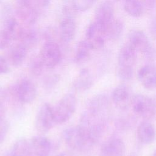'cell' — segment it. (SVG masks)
<instances>
[{
    "mask_svg": "<svg viewBox=\"0 0 156 156\" xmlns=\"http://www.w3.org/2000/svg\"><path fill=\"white\" fill-rule=\"evenodd\" d=\"M137 52H140L144 58L149 62L156 58V49L146 34L140 29H133L128 35V42Z\"/></svg>",
    "mask_w": 156,
    "mask_h": 156,
    "instance_id": "obj_1",
    "label": "cell"
},
{
    "mask_svg": "<svg viewBox=\"0 0 156 156\" xmlns=\"http://www.w3.org/2000/svg\"><path fill=\"white\" fill-rule=\"evenodd\" d=\"M63 135L66 144L74 150L87 151L94 146L85 131L79 125L66 129Z\"/></svg>",
    "mask_w": 156,
    "mask_h": 156,
    "instance_id": "obj_2",
    "label": "cell"
},
{
    "mask_svg": "<svg viewBox=\"0 0 156 156\" xmlns=\"http://www.w3.org/2000/svg\"><path fill=\"white\" fill-rule=\"evenodd\" d=\"M130 106L135 115L144 120L149 121L156 113L154 99L144 94H136L133 95Z\"/></svg>",
    "mask_w": 156,
    "mask_h": 156,
    "instance_id": "obj_3",
    "label": "cell"
},
{
    "mask_svg": "<svg viewBox=\"0 0 156 156\" xmlns=\"http://www.w3.org/2000/svg\"><path fill=\"white\" fill-rule=\"evenodd\" d=\"M77 105V99L74 94H65L54 108L56 123L62 124L66 122L74 114Z\"/></svg>",
    "mask_w": 156,
    "mask_h": 156,
    "instance_id": "obj_4",
    "label": "cell"
},
{
    "mask_svg": "<svg viewBox=\"0 0 156 156\" xmlns=\"http://www.w3.org/2000/svg\"><path fill=\"white\" fill-rule=\"evenodd\" d=\"M38 55L45 67L53 68L60 62L62 52L59 45L55 41H46Z\"/></svg>",
    "mask_w": 156,
    "mask_h": 156,
    "instance_id": "obj_5",
    "label": "cell"
},
{
    "mask_svg": "<svg viewBox=\"0 0 156 156\" xmlns=\"http://www.w3.org/2000/svg\"><path fill=\"white\" fill-rule=\"evenodd\" d=\"M106 38L105 26L95 21L89 25L86 31L85 40L92 50L103 48Z\"/></svg>",
    "mask_w": 156,
    "mask_h": 156,
    "instance_id": "obj_6",
    "label": "cell"
},
{
    "mask_svg": "<svg viewBox=\"0 0 156 156\" xmlns=\"http://www.w3.org/2000/svg\"><path fill=\"white\" fill-rule=\"evenodd\" d=\"M55 122L54 108L48 103L39 108L35 118V127L40 133H46L51 129Z\"/></svg>",
    "mask_w": 156,
    "mask_h": 156,
    "instance_id": "obj_7",
    "label": "cell"
},
{
    "mask_svg": "<svg viewBox=\"0 0 156 156\" xmlns=\"http://www.w3.org/2000/svg\"><path fill=\"white\" fill-rule=\"evenodd\" d=\"M133 95L125 85L117 86L113 91L112 98L115 107L121 110H127L130 105Z\"/></svg>",
    "mask_w": 156,
    "mask_h": 156,
    "instance_id": "obj_8",
    "label": "cell"
},
{
    "mask_svg": "<svg viewBox=\"0 0 156 156\" xmlns=\"http://www.w3.org/2000/svg\"><path fill=\"white\" fill-rule=\"evenodd\" d=\"M115 8L110 0H104L101 2L95 10V21L107 27L114 19Z\"/></svg>",
    "mask_w": 156,
    "mask_h": 156,
    "instance_id": "obj_9",
    "label": "cell"
},
{
    "mask_svg": "<svg viewBox=\"0 0 156 156\" xmlns=\"http://www.w3.org/2000/svg\"><path fill=\"white\" fill-rule=\"evenodd\" d=\"M138 79L146 89L156 88V66L148 63L141 67L138 72Z\"/></svg>",
    "mask_w": 156,
    "mask_h": 156,
    "instance_id": "obj_10",
    "label": "cell"
},
{
    "mask_svg": "<svg viewBox=\"0 0 156 156\" xmlns=\"http://www.w3.org/2000/svg\"><path fill=\"white\" fill-rule=\"evenodd\" d=\"M101 152L102 156H124L126 146L121 138L112 137L102 144Z\"/></svg>",
    "mask_w": 156,
    "mask_h": 156,
    "instance_id": "obj_11",
    "label": "cell"
},
{
    "mask_svg": "<svg viewBox=\"0 0 156 156\" xmlns=\"http://www.w3.org/2000/svg\"><path fill=\"white\" fill-rule=\"evenodd\" d=\"M16 94L21 102L30 103L36 98L37 88L31 80L23 79L16 87Z\"/></svg>",
    "mask_w": 156,
    "mask_h": 156,
    "instance_id": "obj_12",
    "label": "cell"
},
{
    "mask_svg": "<svg viewBox=\"0 0 156 156\" xmlns=\"http://www.w3.org/2000/svg\"><path fill=\"white\" fill-rule=\"evenodd\" d=\"M137 52L128 43L122 46L118 55V66L133 68L137 58Z\"/></svg>",
    "mask_w": 156,
    "mask_h": 156,
    "instance_id": "obj_13",
    "label": "cell"
},
{
    "mask_svg": "<svg viewBox=\"0 0 156 156\" xmlns=\"http://www.w3.org/2000/svg\"><path fill=\"white\" fill-rule=\"evenodd\" d=\"M76 25L74 18L63 17L59 25L58 35L60 40L68 43L71 41L75 37Z\"/></svg>",
    "mask_w": 156,
    "mask_h": 156,
    "instance_id": "obj_14",
    "label": "cell"
},
{
    "mask_svg": "<svg viewBox=\"0 0 156 156\" xmlns=\"http://www.w3.org/2000/svg\"><path fill=\"white\" fill-rule=\"evenodd\" d=\"M24 29L13 16L5 15L4 19L3 30L11 41H19Z\"/></svg>",
    "mask_w": 156,
    "mask_h": 156,
    "instance_id": "obj_15",
    "label": "cell"
},
{
    "mask_svg": "<svg viewBox=\"0 0 156 156\" xmlns=\"http://www.w3.org/2000/svg\"><path fill=\"white\" fill-rule=\"evenodd\" d=\"M156 136L154 126L147 120L143 121L137 128V137L140 143L144 144L152 143Z\"/></svg>",
    "mask_w": 156,
    "mask_h": 156,
    "instance_id": "obj_16",
    "label": "cell"
},
{
    "mask_svg": "<svg viewBox=\"0 0 156 156\" xmlns=\"http://www.w3.org/2000/svg\"><path fill=\"white\" fill-rule=\"evenodd\" d=\"M32 151L36 156H49L51 151L50 140L44 136H34L30 142Z\"/></svg>",
    "mask_w": 156,
    "mask_h": 156,
    "instance_id": "obj_17",
    "label": "cell"
},
{
    "mask_svg": "<svg viewBox=\"0 0 156 156\" xmlns=\"http://www.w3.org/2000/svg\"><path fill=\"white\" fill-rule=\"evenodd\" d=\"M108 105V98L104 94H98L91 98L87 104V110L90 113L99 116Z\"/></svg>",
    "mask_w": 156,
    "mask_h": 156,
    "instance_id": "obj_18",
    "label": "cell"
},
{
    "mask_svg": "<svg viewBox=\"0 0 156 156\" xmlns=\"http://www.w3.org/2000/svg\"><path fill=\"white\" fill-rule=\"evenodd\" d=\"M28 49L21 43L12 46L9 53L10 63L14 66H19L24 62L27 54Z\"/></svg>",
    "mask_w": 156,
    "mask_h": 156,
    "instance_id": "obj_19",
    "label": "cell"
},
{
    "mask_svg": "<svg viewBox=\"0 0 156 156\" xmlns=\"http://www.w3.org/2000/svg\"><path fill=\"white\" fill-rule=\"evenodd\" d=\"M92 76L87 69H82L73 82L74 87L79 91H86L93 85Z\"/></svg>",
    "mask_w": 156,
    "mask_h": 156,
    "instance_id": "obj_20",
    "label": "cell"
},
{
    "mask_svg": "<svg viewBox=\"0 0 156 156\" xmlns=\"http://www.w3.org/2000/svg\"><path fill=\"white\" fill-rule=\"evenodd\" d=\"M124 24L120 20L113 19L106 27L107 38L115 41L118 40L123 34Z\"/></svg>",
    "mask_w": 156,
    "mask_h": 156,
    "instance_id": "obj_21",
    "label": "cell"
},
{
    "mask_svg": "<svg viewBox=\"0 0 156 156\" xmlns=\"http://www.w3.org/2000/svg\"><path fill=\"white\" fill-rule=\"evenodd\" d=\"M31 151L30 143L26 139L21 138L16 141L8 152L11 156H30Z\"/></svg>",
    "mask_w": 156,
    "mask_h": 156,
    "instance_id": "obj_22",
    "label": "cell"
},
{
    "mask_svg": "<svg viewBox=\"0 0 156 156\" xmlns=\"http://www.w3.org/2000/svg\"><path fill=\"white\" fill-rule=\"evenodd\" d=\"M91 51L92 49L85 40L80 41L76 47L74 56L75 62L79 64L86 62L90 57Z\"/></svg>",
    "mask_w": 156,
    "mask_h": 156,
    "instance_id": "obj_23",
    "label": "cell"
},
{
    "mask_svg": "<svg viewBox=\"0 0 156 156\" xmlns=\"http://www.w3.org/2000/svg\"><path fill=\"white\" fill-rule=\"evenodd\" d=\"M124 9L129 16L133 18L141 17L145 12L139 0H125Z\"/></svg>",
    "mask_w": 156,
    "mask_h": 156,
    "instance_id": "obj_24",
    "label": "cell"
},
{
    "mask_svg": "<svg viewBox=\"0 0 156 156\" xmlns=\"http://www.w3.org/2000/svg\"><path fill=\"white\" fill-rule=\"evenodd\" d=\"M28 50L34 48L38 42V34L32 29H24L22 35L19 40Z\"/></svg>",
    "mask_w": 156,
    "mask_h": 156,
    "instance_id": "obj_25",
    "label": "cell"
},
{
    "mask_svg": "<svg viewBox=\"0 0 156 156\" xmlns=\"http://www.w3.org/2000/svg\"><path fill=\"white\" fill-rule=\"evenodd\" d=\"M44 67L45 66L39 55L31 58L29 63V69L32 74L37 76H40L42 73Z\"/></svg>",
    "mask_w": 156,
    "mask_h": 156,
    "instance_id": "obj_26",
    "label": "cell"
},
{
    "mask_svg": "<svg viewBox=\"0 0 156 156\" xmlns=\"http://www.w3.org/2000/svg\"><path fill=\"white\" fill-rule=\"evenodd\" d=\"M77 12H78V10L76 8L73 0L63 1L62 7V13L63 17L74 18Z\"/></svg>",
    "mask_w": 156,
    "mask_h": 156,
    "instance_id": "obj_27",
    "label": "cell"
},
{
    "mask_svg": "<svg viewBox=\"0 0 156 156\" xmlns=\"http://www.w3.org/2000/svg\"><path fill=\"white\" fill-rule=\"evenodd\" d=\"M98 0H73L78 11L85 12L90 9Z\"/></svg>",
    "mask_w": 156,
    "mask_h": 156,
    "instance_id": "obj_28",
    "label": "cell"
},
{
    "mask_svg": "<svg viewBox=\"0 0 156 156\" xmlns=\"http://www.w3.org/2000/svg\"><path fill=\"white\" fill-rule=\"evenodd\" d=\"M133 75V68L118 66L117 68V76L122 80H130Z\"/></svg>",
    "mask_w": 156,
    "mask_h": 156,
    "instance_id": "obj_29",
    "label": "cell"
},
{
    "mask_svg": "<svg viewBox=\"0 0 156 156\" xmlns=\"http://www.w3.org/2000/svg\"><path fill=\"white\" fill-rule=\"evenodd\" d=\"M10 41L11 40L4 30H0V49H4L7 48Z\"/></svg>",
    "mask_w": 156,
    "mask_h": 156,
    "instance_id": "obj_30",
    "label": "cell"
},
{
    "mask_svg": "<svg viewBox=\"0 0 156 156\" xmlns=\"http://www.w3.org/2000/svg\"><path fill=\"white\" fill-rule=\"evenodd\" d=\"M145 11H152L156 9V0H139Z\"/></svg>",
    "mask_w": 156,
    "mask_h": 156,
    "instance_id": "obj_31",
    "label": "cell"
},
{
    "mask_svg": "<svg viewBox=\"0 0 156 156\" xmlns=\"http://www.w3.org/2000/svg\"><path fill=\"white\" fill-rule=\"evenodd\" d=\"M9 128V123L4 120L1 122H0V143L2 141V140L5 138Z\"/></svg>",
    "mask_w": 156,
    "mask_h": 156,
    "instance_id": "obj_32",
    "label": "cell"
},
{
    "mask_svg": "<svg viewBox=\"0 0 156 156\" xmlns=\"http://www.w3.org/2000/svg\"><path fill=\"white\" fill-rule=\"evenodd\" d=\"M35 7L40 11L48 7L51 0H32Z\"/></svg>",
    "mask_w": 156,
    "mask_h": 156,
    "instance_id": "obj_33",
    "label": "cell"
},
{
    "mask_svg": "<svg viewBox=\"0 0 156 156\" xmlns=\"http://www.w3.org/2000/svg\"><path fill=\"white\" fill-rule=\"evenodd\" d=\"M149 28L151 37L153 40L156 41V16L151 20Z\"/></svg>",
    "mask_w": 156,
    "mask_h": 156,
    "instance_id": "obj_34",
    "label": "cell"
},
{
    "mask_svg": "<svg viewBox=\"0 0 156 156\" xmlns=\"http://www.w3.org/2000/svg\"><path fill=\"white\" fill-rule=\"evenodd\" d=\"M10 70L7 62L0 55V74H5Z\"/></svg>",
    "mask_w": 156,
    "mask_h": 156,
    "instance_id": "obj_35",
    "label": "cell"
},
{
    "mask_svg": "<svg viewBox=\"0 0 156 156\" xmlns=\"http://www.w3.org/2000/svg\"><path fill=\"white\" fill-rule=\"evenodd\" d=\"M58 80H59V78L57 75H52V76H49L45 80V82H46L45 85L46 87H51L55 85V83H57V82Z\"/></svg>",
    "mask_w": 156,
    "mask_h": 156,
    "instance_id": "obj_36",
    "label": "cell"
},
{
    "mask_svg": "<svg viewBox=\"0 0 156 156\" xmlns=\"http://www.w3.org/2000/svg\"><path fill=\"white\" fill-rule=\"evenodd\" d=\"M5 117V108L2 103L0 102V122L4 120Z\"/></svg>",
    "mask_w": 156,
    "mask_h": 156,
    "instance_id": "obj_37",
    "label": "cell"
},
{
    "mask_svg": "<svg viewBox=\"0 0 156 156\" xmlns=\"http://www.w3.org/2000/svg\"><path fill=\"white\" fill-rule=\"evenodd\" d=\"M15 5L32 2V0H15Z\"/></svg>",
    "mask_w": 156,
    "mask_h": 156,
    "instance_id": "obj_38",
    "label": "cell"
},
{
    "mask_svg": "<svg viewBox=\"0 0 156 156\" xmlns=\"http://www.w3.org/2000/svg\"><path fill=\"white\" fill-rule=\"evenodd\" d=\"M5 96V91L3 90V89L0 88V102H1V101L4 99Z\"/></svg>",
    "mask_w": 156,
    "mask_h": 156,
    "instance_id": "obj_39",
    "label": "cell"
},
{
    "mask_svg": "<svg viewBox=\"0 0 156 156\" xmlns=\"http://www.w3.org/2000/svg\"><path fill=\"white\" fill-rule=\"evenodd\" d=\"M57 156H68V155L65 152H62V153H60Z\"/></svg>",
    "mask_w": 156,
    "mask_h": 156,
    "instance_id": "obj_40",
    "label": "cell"
},
{
    "mask_svg": "<svg viewBox=\"0 0 156 156\" xmlns=\"http://www.w3.org/2000/svg\"><path fill=\"white\" fill-rule=\"evenodd\" d=\"M153 99H154V103H155V108H156V94H155V97Z\"/></svg>",
    "mask_w": 156,
    "mask_h": 156,
    "instance_id": "obj_41",
    "label": "cell"
},
{
    "mask_svg": "<svg viewBox=\"0 0 156 156\" xmlns=\"http://www.w3.org/2000/svg\"><path fill=\"white\" fill-rule=\"evenodd\" d=\"M129 156H137L135 153H131Z\"/></svg>",
    "mask_w": 156,
    "mask_h": 156,
    "instance_id": "obj_42",
    "label": "cell"
},
{
    "mask_svg": "<svg viewBox=\"0 0 156 156\" xmlns=\"http://www.w3.org/2000/svg\"><path fill=\"white\" fill-rule=\"evenodd\" d=\"M152 156H156V151L154 152V154H152Z\"/></svg>",
    "mask_w": 156,
    "mask_h": 156,
    "instance_id": "obj_43",
    "label": "cell"
},
{
    "mask_svg": "<svg viewBox=\"0 0 156 156\" xmlns=\"http://www.w3.org/2000/svg\"><path fill=\"white\" fill-rule=\"evenodd\" d=\"M4 156H11V155H10L9 154V152H7V154H6L4 155Z\"/></svg>",
    "mask_w": 156,
    "mask_h": 156,
    "instance_id": "obj_44",
    "label": "cell"
},
{
    "mask_svg": "<svg viewBox=\"0 0 156 156\" xmlns=\"http://www.w3.org/2000/svg\"><path fill=\"white\" fill-rule=\"evenodd\" d=\"M115 1H122L124 2L125 0H115Z\"/></svg>",
    "mask_w": 156,
    "mask_h": 156,
    "instance_id": "obj_45",
    "label": "cell"
}]
</instances>
